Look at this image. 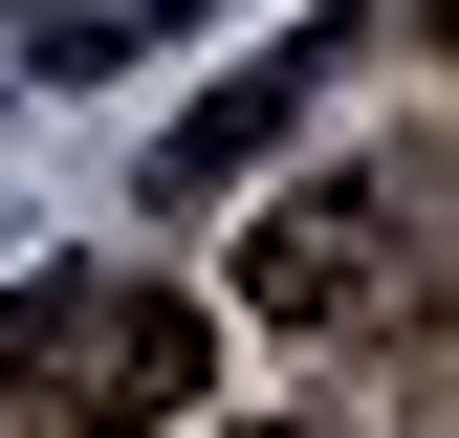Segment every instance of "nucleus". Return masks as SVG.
I'll return each mask as SVG.
<instances>
[{
  "label": "nucleus",
  "instance_id": "obj_1",
  "mask_svg": "<svg viewBox=\"0 0 459 438\" xmlns=\"http://www.w3.org/2000/svg\"><path fill=\"white\" fill-rule=\"evenodd\" d=\"M44 372H88V438H153V416H176L197 395V307L176 285H66V328H44Z\"/></svg>",
  "mask_w": 459,
  "mask_h": 438
},
{
  "label": "nucleus",
  "instance_id": "obj_2",
  "mask_svg": "<svg viewBox=\"0 0 459 438\" xmlns=\"http://www.w3.org/2000/svg\"><path fill=\"white\" fill-rule=\"evenodd\" d=\"M372 219H394V197H351V176H307V197H284V219H263V263H241V285H263L284 328H328V307H351V285H372Z\"/></svg>",
  "mask_w": 459,
  "mask_h": 438
},
{
  "label": "nucleus",
  "instance_id": "obj_3",
  "mask_svg": "<svg viewBox=\"0 0 459 438\" xmlns=\"http://www.w3.org/2000/svg\"><path fill=\"white\" fill-rule=\"evenodd\" d=\"M153 22H197V0H44V44H22V66H44V88H88V66H132Z\"/></svg>",
  "mask_w": 459,
  "mask_h": 438
}]
</instances>
